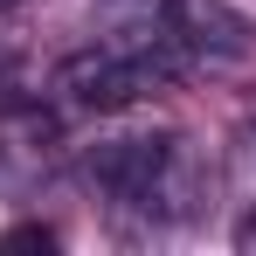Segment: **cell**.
Returning <instances> with one entry per match:
<instances>
[{
    "label": "cell",
    "instance_id": "cell-3",
    "mask_svg": "<svg viewBox=\"0 0 256 256\" xmlns=\"http://www.w3.org/2000/svg\"><path fill=\"white\" fill-rule=\"evenodd\" d=\"M180 28H187V0H97L90 7V42L97 48L138 56V62H166L173 76L187 70Z\"/></svg>",
    "mask_w": 256,
    "mask_h": 256
},
{
    "label": "cell",
    "instance_id": "cell-4",
    "mask_svg": "<svg viewBox=\"0 0 256 256\" xmlns=\"http://www.w3.org/2000/svg\"><path fill=\"white\" fill-rule=\"evenodd\" d=\"M48 166H56V118H42V111L7 118V132H0V180L21 173V187H28V180H42Z\"/></svg>",
    "mask_w": 256,
    "mask_h": 256
},
{
    "label": "cell",
    "instance_id": "cell-7",
    "mask_svg": "<svg viewBox=\"0 0 256 256\" xmlns=\"http://www.w3.org/2000/svg\"><path fill=\"white\" fill-rule=\"evenodd\" d=\"M236 242H242V250H256V208L242 214V228H236Z\"/></svg>",
    "mask_w": 256,
    "mask_h": 256
},
{
    "label": "cell",
    "instance_id": "cell-8",
    "mask_svg": "<svg viewBox=\"0 0 256 256\" xmlns=\"http://www.w3.org/2000/svg\"><path fill=\"white\" fill-rule=\"evenodd\" d=\"M14 7H28V0H0V14H14Z\"/></svg>",
    "mask_w": 256,
    "mask_h": 256
},
{
    "label": "cell",
    "instance_id": "cell-5",
    "mask_svg": "<svg viewBox=\"0 0 256 256\" xmlns=\"http://www.w3.org/2000/svg\"><path fill=\"white\" fill-rule=\"evenodd\" d=\"M228 194L256 208V118L250 125H236V146H228Z\"/></svg>",
    "mask_w": 256,
    "mask_h": 256
},
{
    "label": "cell",
    "instance_id": "cell-1",
    "mask_svg": "<svg viewBox=\"0 0 256 256\" xmlns=\"http://www.w3.org/2000/svg\"><path fill=\"white\" fill-rule=\"evenodd\" d=\"M84 187L138 222H187L208 201V160L180 132H111L84 152Z\"/></svg>",
    "mask_w": 256,
    "mask_h": 256
},
{
    "label": "cell",
    "instance_id": "cell-2",
    "mask_svg": "<svg viewBox=\"0 0 256 256\" xmlns=\"http://www.w3.org/2000/svg\"><path fill=\"white\" fill-rule=\"evenodd\" d=\"M166 84H173V70H166V62L111 56V48H97V42H90L84 56L56 62L48 97H56L62 111H97V118H111V111H132L138 97H152V90H166Z\"/></svg>",
    "mask_w": 256,
    "mask_h": 256
},
{
    "label": "cell",
    "instance_id": "cell-6",
    "mask_svg": "<svg viewBox=\"0 0 256 256\" xmlns=\"http://www.w3.org/2000/svg\"><path fill=\"white\" fill-rule=\"evenodd\" d=\"M56 242H62V236H56L48 222H14V228L0 236V250H7V256H14V250H56Z\"/></svg>",
    "mask_w": 256,
    "mask_h": 256
}]
</instances>
